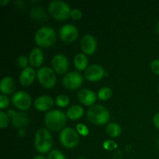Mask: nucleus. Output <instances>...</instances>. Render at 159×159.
<instances>
[{"label": "nucleus", "mask_w": 159, "mask_h": 159, "mask_svg": "<svg viewBox=\"0 0 159 159\" xmlns=\"http://www.w3.org/2000/svg\"><path fill=\"white\" fill-rule=\"evenodd\" d=\"M66 114L59 110H52L45 114L44 124L47 128L52 131H61L66 124Z\"/></svg>", "instance_id": "nucleus-1"}, {"label": "nucleus", "mask_w": 159, "mask_h": 159, "mask_svg": "<svg viewBox=\"0 0 159 159\" xmlns=\"http://www.w3.org/2000/svg\"><path fill=\"white\" fill-rule=\"evenodd\" d=\"M53 145V139L49 130L41 127L36 131L34 136V146L36 150L41 154L48 153Z\"/></svg>", "instance_id": "nucleus-2"}, {"label": "nucleus", "mask_w": 159, "mask_h": 159, "mask_svg": "<svg viewBox=\"0 0 159 159\" xmlns=\"http://www.w3.org/2000/svg\"><path fill=\"white\" fill-rule=\"evenodd\" d=\"M87 119L95 125H104L110 120V113L102 105H93L86 113Z\"/></svg>", "instance_id": "nucleus-3"}, {"label": "nucleus", "mask_w": 159, "mask_h": 159, "mask_svg": "<svg viewBox=\"0 0 159 159\" xmlns=\"http://www.w3.org/2000/svg\"><path fill=\"white\" fill-rule=\"evenodd\" d=\"M56 33L52 27L50 26H42L37 30L34 36V40L36 44L41 48H48L55 43Z\"/></svg>", "instance_id": "nucleus-4"}, {"label": "nucleus", "mask_w": 159, "mask_h": 159, "mask_svg": "<svg viewBox=\"0 0 159 159\" xmlns=\"http://www.w3.org/2000/svg\"><path fill=\"white\" fill-rule=\"evenodd\" d=\"M70 6L61 0H53L48 5V11L53 18L57 20H66L71 13Z\"/></svg>", "instance_id": "nucleus-5"}, {"label": "nucleus", "mask_w": 159, "mask_h": 159, "mask_svg": "<svg viewBox=\"0 0 159 159\" xmlns=\"http://www.w3.org/2000/svg\"><path fill=\"white\" fill-rule=\"evenodd\" d=\"M37 77L41 85L46 89L53 88L57 82L55 71L48 66L39 68L37 71Z\"/></svg>", "instance_id": "nucleus-6"}, {"label": "nucleus", "mask_w": 159, "mask_h": 159, "mask_svg": "<svg viewBox=\"0 0 159 159\" xmlns=\"http://www.w3.org/2000/svg\"><path fill=\"white\" fill-rule=\"evenodd\" d=\"M59 140L61 145L66 148H74L79 144V134L72 127H65L61 131Z\"/></svg>", "instance_id": "nucleus-7"}, {"label": "nucleus", "mask_w": 159, "mask_h": 159, "mask_svg": "<svg viewBox=\"0 0 159 159\" xmlns=\"http://www.w3.org/2000/svg\"><path fill=\"white\" fill-rule=\"evenodd\" d=\"M83 82V77L79 71H73L65 75L62 79V84L67 89H78Z\"/></svg>", "instance_id": "nucleus-8"}, {"label": "nucleus", "mask_w": 159, "mask_h": 159, "mask_svg": "<svg viewBox=\"0 0 159 159\" xmlns=\"http://www.w3.org/2000/svg\"><path fill=\"white\" fill-rule=\"evenodd\" d=\"M12 102L15 107L20 110H26L31 107L32 99L28 93L25 91H18L13 94Z\"/></svg>", "instance_id": "nucleus-9"}, {"label": "nucleus", "mask_w": 159, "mask_h": 159, "mask_svg": "<svg viewBox=\"0 0 159 159\" xmlns=\"http://www.w3.org/2000/svg\"><path fill=\"white\" fill-rule=\"evenodd\" d=\"M79 30L72 24H65L60 28L59 37L61 40L66 43H71L78 38Z\"/></svg>", "instance_id": "nucleus-10"}, {"label": "nucleus", "mask_w": 159, "mask_h": 159, "mask_svg": "<svg viewBox=\"0 0 159 159\" xmlns=\"http://www.w3.org/2000/svg\"><path fill=\"white\" fill-rule=\"evenodd\" d=\"M51 65H52L53 69L56 73L62 75L68 71L69 62H68V57L65 54H57L52 57Z\"/></svg>", "instance_id": "nucleus-11"}, {"label": "nucleus", "mask_w": 159, "mask_h": 159, "mask_svg": "<svg viewBox=\"0 0 159 159\" xmlns=\"http://www.w3.org/2000/svg\"><path fill=\"white\" fill-rule=\"evenodd\" d=\"M105 75V70L101 65L94 64L89 66L85 71V78L89 82H98Z\"/></svg>", "instance_id": "nucleus-12"}, {"label": "nucleus", "mask_w": 159, "mask_h": 159, "mask_svg": "<svg viewBox=\"0 0 159 159\" xmlns=\"http://www.w3.org/2000/svg\"><path fill=\"white\" fill-rule=\"evenodd\" d=\"M81 49L86 55L94 54L97 48V41L91 34H85L82 37L80 41Z\"/></svg>", "instance_id": "nucleus-13"}, {"label": "nucleus", "mask_w": 159, "mask_h": 159, "mask_svg": "<svg viewBox=\"0 0 159 159\" xmlns=\"http://www.w3.org/2000/svg\"><path fill=\"white\" fill-rule=\"evenodd\" d=\"M78 99L85 106H93L96 102L97 96L91 89H82L78 93Z\"/></svg>", "instance_id": "nucleus-14"}, {"label": "nucleus", "mask_w": 159, "mask_h": 159, "mask_svg": "<svg viewBox=\"0 0 159 159\" xmlns=\"http://www.w3.org/2000/svg\"><path fill=\"white\" fill-rule=\"evenodd\" d=\"M54 99L49 96H40L35 99L34 102V106L36 110L38 111H48L54 106Z\"/></svg>", "instance_id": "nucleus-15"}, {"label": "nucleus", "mask_w": 159, "mask_h": 159, "mask_svg": "<svg viewBox=\"0 0 159 159\" xmlns=\"http://www.w3.org/2000/svg\"><path fill=\"white\" fill-rule=\"evenodd\" d=\"M36 77H37V72L32 67H27L21 71L19 80L22 85L29 86L34 82Z\"/></svg>", "instance_id": "nucleus-16"}, {"label": "nucleus", "mask_w": 159, "mask_h": 159, "mask_svg": "<svg viewBox=\"0 0 159 159\" xmlns=\"http://www.w3.org/2000/svg\"><path fill=\"white\" fill-rule=\"evenodd\" d=\"M29 63L34 68H39L43 64L44 60V56L41 49L38 48H35L29 54Z\"/></svg>", "instance_id": "nucleus-17"}, {"label": "nucleus", "mask_w": 159, "mask_h": 159, "mask_svg": "<svg viewBox=\"0 0 159 159\" xmlns=\"http://www.w3.org/2000/svg\"><path fill=\"white\" fill-rule=\"evenodd\" d=\"M16 82L10 76H4L0 82V91L4 95H9L15 91Z\"/></svg>", "instance_id": "nucleus-18"}, {"label": "nucleus", "mask_w": 159, "mask_h": 159, "mask_svg": "<svg viewBox=\"0 0 159 159\" xmlns=\"http://www.w3.org/2000/svg\"><path fill=\"white\" fill-rule=\"evenodd\" d=\"M30 123V117L25 112H18L15 116L12 119V124L16 128L23 129L28 126Z\"/></svg>", "instance_id": "nucleus-19"}, {"label": "nucleus", "mask_w": 159, "mask_h": 159, "mask_svg": "<svg viewBox=\"0 0 159 159\" xmlns=\"http://www.w3.org/2000/svg\"><path fill=\"white\" fill-rule=\"evenodd\" d=\"M84 114V109L79 105H72L67 110L66 116L71 120H79Z\"/></svg>", "instance_id": "nucleus-20"}, {"label": "nucleus", "mask_w": 159, "mask_h": 159, "mask_svg": "<svg viewBox=\"0 0 159 159\" xmlns=\"http://www.w3.org/2000/svg\"><path fill=\"white\" fill-rule=\"evenodd\" d=\"M89 59L84 53H79L75 56L74 65L79 71H85L88 68Z\"/></svg>", "instance_id": "nucleus-21"}, {"label": "nucleus", "mask_w": 159, "mask_h": 159, "mask_svg": "<svg viewBox=\"0 0 159 159\" xmlns=\"http://www.w3.org/2000/svg\"><path fill=\"white\" fill-rule=\"evenodd\" d=\"M30 16L37 21H45L47 20L48 16L44 9L40 7H34L30 11Z\"/></svg>", "instance_id": "nucleus-22"}, {"label": "nucleus", "mask_w": 159, "mask_h": 159, "mask_svg": "<svg viewBox=\"0 0 159 159\" xmlns=\"http://www.w3.org/2000/svg\"><path fill=\"white\" fill-rule=\"evenodd\" d=\"M106 131L109 136L116 138L119 137L121 134V127L116 123H110L107 125Z\"/></svg>", "instance_id": "nucleus-23"}, {"label": "nucleus", "mask_w": 159, "mask_h": 159, "mask_svg": "<svg viewBox=\"0 0 159 159\" xmlns=\"http://www.w3.org/2000/svg\"><path fill=\"white\" fill-rule=\"evenodd\" d=\"M112 95H113V91L108 86H104L98 91L97 97L101 101H107L111 98Z\"/></svg>", "instance_id": "nucleus-24"}, {"label": "nucleus", "mask_w": 159, "mask_h": 159, "mask_svg": "<svg viewBox=\"0 0 159 159\" xmlns=\"http://www.w3.org/2000/svg\"><path fill=\"white\" fill-rule=\"evenodd\" d=\"M70 99L67 95L61 94L56 97L55 103L59 107H66L69 104Z\"/></svg>", "instance_id": "nucleus-25"}, {"label": "nucleus", "mask_w": 159, "mask_h": 159, "mask_svg": "<svg viewBox=\"0 0 159 159\" xmlns=\"http://www.w3.org/2000/svg\"><path fill=\"white\" fill-rule=\"evenodd\" d=\"M48 159H66V158L61 151L52 150L48 154Z\"/></svg>", "instance_id": "nucleus-26"}, {"label": "nucleus", "mask_w": 159, "mask_h": 159, "mask_svg": "<svg viewBox=\"0 0 159 159\" xmlns=\"http://www.w3.org/2000/svg\"><path fill=\"white\" fill-rule=\"evenodd\" d=\"M9 117L7 113L3 111H0V127L5 128L9 125Z\"/></svg>", "instance_id": "nucleus-27"}, {"label": "nucleus", "mask_w": 159, "mask_h": 159, "mask_svg": "<svg viewBox=\"0 0 159 159\" xmlns=\"http://www.w3.org/2000/svg\"><path fill=\"white\" fill-rule=\"evenodd\" d=\"M76 131L79 133V134H80L81 136H87L89 133V128L83 124H78L75 127Z\"/></svg>", "instance_id": "nucleus-28"}, {"label": "nucleus", "mask_w": 159, "mask_h": 159, "mask_svg": "<svg viewBox=\"0 0 159 159\" xmlns=\"http://www.w3.org/2000/svg\"><path fill=\"white\" fill-rule=\"evenodd\" d=\"M103 148L107 151H113L114 149H116L118 147V144H116V141L113 140H107L103 142Z\"/></svg>", "instance_id": "nucleus-29"}, {"label": "nucleus", "mask_w": 159, "mask_h": 159, "mask_svg": "<svg viewBox=\"0 0 159 159\" xmlns=\"http://www.w3.org/2000/svg\"><path fill=\"white\" fill-rule=\"evenodd\" d=\"M16 62H17V65H18V66L20 67V68H27V65L29 63V58L28 57H26V56L24 55H20V57L17 58L16 60Z\"/></svg>", "instance_id": "nucleus-30"}, {"label": "nucleus", "mask_w": 159, "mask_h": 159, "mask_svg": "<svg viewBox=\"0 0 159 159\" xmlns=\"http://www.w3.org/2000/svg\"><path fill=\"white\" fill-rule=\"evenodd\" d=\"M9 105V99L6 95L1 94L0 95V109L4 110L7 108Z\"/></svg>", "instance_id": "nucleus-31"}, {"label": "nucleus", "mask_w": 159, "mask_h": 159, "mask_svg": "<svg viewBox=\"0 0 159 159\" xmlns=\"http://www.w3.org/2000/svg\"><path fill=\"white\" fill-rule=\"evenodd\" d=\"M70 17L74 20H79L82 17V12L79 9H73L71 10Z\"/></svg>", "instance_id": "nucleus-32"}, {"label": "nucleus", "mask_w": 159, "mask_h": 159, "mask_svg": "<svg viewBox=\"0 0 159 159\" xmlns=\"http://www.w3.org/2000/svg\"><path fill=\"white\" fill-rule=\"evenodd\" d=\"M150 67L152 72L155 73L157 75H159V58L155 59V60L152 61Z\"/></svg>", "instance_id": "nucleus-33"}, {"label": "nucleus", "mask_w": 159, "mask_h": 159, "mask_svg": "<svg viewBox=\"0 0 159 159\" xmlns=\"http://www.w3.org/2000/svg\"><path fill=\"white\" fill-rule=\"evenodd\" d=\"M153 124L157 129L159 130V113H155L153 116Z\"/></svg>", "instance_id": "nucleus-34"}, {"label": "nucleus", "mask_w": 159, "mask_h": 159, "mask_svg": "<svg viewBox=\"0 0 159 159\" xmlns=\"http://www.w3.org/2000/svg\"><path fill=\"white\" fill-rule=\"evenodd\" d=\"M6 113H7V115L9 116V118H12H12H13L14 116L16 115L17 113L15 111V110H12V109H10V110H8V112Z\"/></svg>", "instance_id": "nucleus-35"}, {"label": "nucleus", "mask_w": 159, "mask_h": 159, "mask_svg": "<svg viewBox=\"0 0 159 159\" xmlns=\"http://www.w3.org/2000/svg\"><path fill=\"white\" fill-rule=\"evenodd\" d=\"M17 134H18V136L20 137V138H23V137H24L25 135H26V130H25L23 128L20 129L19 131L17 132Z\"/></svg>", "instance_id": "nucleus-36"}, {"label": "nucleus", "mask_w": 159, "mask_h": 159, "mask_svg": "<svg viewBox=\"0 0 159 159\" xmlns=\"http://www.w3.org/2000/svg\"><path fill=\"white\" fill-rule=\"evenodd\" d=\"M15 4L18 8H23V5H24V2L22 1V0H19V1L15 2Z\"/></svg>", "instance_id": "nucleus-37"}, {"label": "nucleus", "mask_w": 159, "mask_h": 159, "mask_svg": "<svg viewBox=\"0 0 159 159\" xmlns=\"http://www.w3.org/2000/svg\"><path fill=\"white\" fill-rule=\"evenodd\" d=\"M9 0H0V5L1 6H5V5H7L8 3H9Z\"/></svg>", "instance_id": "nucleus-38"}, {"label": "nucleus", "mask_w": 159, "mask_h": 159, "mask_svg": "<svg viewBox=\"0 0 159 159\" xmlns=\"http://www.w3.org/2000/svg\"><path fill=\"white\" fill-rule=\"evenodd\" d=\"M33 159H46V158H45L44 156H43V155H37V156L34 157Z\"/></svg>", "instance_id": "nucleus-39"}, {"label": "nucleus", "mask_w": 159, "mask_h": 159, "mask_svg": "<svg viewBox=\"0 0 159 159\" xmlns=\"http://www.w3.org/2000/svg\"><path fill=\"white\" fill-rule=\"evenodd\" d=\"M156 31L157 33L159 34V20L158 21V23H157L156 24Z\"/></svg>", "instance_id": "nucleus-40"}, {"label": "nucleus", "mask_w": 159, "mask_h": 159, "mask_svg": "<svg viewBox=\"0 0 159 159\" xmlns=\"http://www.w3.org/2000/svg\"><path fill=\"white\" fill-rule=\"evenodd\" d=\"M158 94H159V85H158Z\"/></svg>", "instance_id": "nucleus-41"}, {"label": "nucleus", "mask_w": 159, "mask_h": 159, "mask_svg": "<svg viewBox=\"0 0 159 159\" xmlns=\"http://www.w3.org/2000/svg\"><path fill=\"white\" fill-rule=\"evenodd\" d=\"M158 147H159V140L158 141Z\"/></svg>", "instance_id": "nucleus-42"}, {"label": "nucleus", "mask_w": 159, "mask_h": 159, "mask_svg": "<svg viewBox=\"0 0 159 159\" xmlns=\"http://www.w3.org/2000/svg\"><path fill=\"white\" fill-rule=\"evenodd\" d=\"M79 159H85V158H79Z\"/></svg>", "instance_id": "nucleus-43"}]
</instances>
